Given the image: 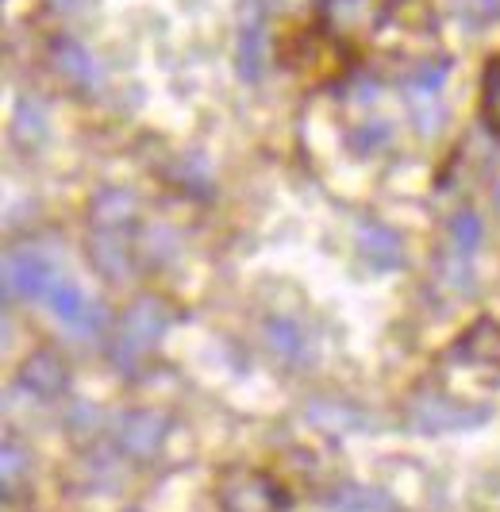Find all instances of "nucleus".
<instances>
[{
  "instance_id": "obj_12",
  "label": "nucleus",
  "mask_w": 500,
  "mask_h": 512,
  "mask_svg": "<svg viewBox=\"0 0 500 512\" xmlns=\"http://www.w3.org/2000/svg\"><path fill=\"white\" fill-rule=\"evenodd\" d=\"M89 262H93V270H97L100 278H108V282H127V278H131V266H135L127 235L93 231V239H89Z\"/></svg>"
},
{
  "instance_id": "obj_8",
  "label": "nucleus",
  "mask_w": 500,
  "mask_h": 512,
  "mask_svg": "<svg viewBox=\"0 0 500 512\" xmlns=\"http://www.w3.org/2000/svg\"><path fill=\"white\" fill-rule=\"evenodd\" d=\"M16 385L27 389L31 397H39V401H50V397L66 393L70 370H66V362L58 359L54 351H31L24 366H20V374H16Z\"/></svg>"
},
{
  "instance_id": "obj_3",
  "label": "nucleus",
  "mask_w": 500,
  "mask_h": 512,
  "mask_svg": "<svg viewBox=\"0 0 500 512\" xmlns=\"http://www.w3.org/2000/svg\"><path fill=\"white\" fill-rule=\"evenodd\" d=\"M485 420H489V409L450 401L443 393H420L408 405V424L416 432H462V428H477Z\"/></svg>"
},
{
  "instance_id": "obj_20",
  "label": "nucleus",
  "mask_w": 500,
  "mask_h": 512,
  "mask_svg": "<svg viewBox=\"0 0 500 512\" xmlns=\"http://www.w3.org/2000/svg\"><path fill=\"white\" fill-rule=\"evenodd\" d=\"M389 139H393V124L381 120V116H366V120L347 135L350 151H358V154L381 151V147H389Z\"/></svg>"
},
{
  "instance_id": "obj_23",
  "label": "nucleus",
  "mask_w": 500,
  "mask_h": 512,
  "mask_svg": "<svg viewBox=\"0 0 500 512\" xmlns=\"http://www.w3.org/2000/svg\"><path fill=\"white\" fill-rule=\"evenodd\" d=\"M454 8H458V16L466 20V24H489V20H497L500 16V0H454Z\"/></svg>"
},
{
  "instance_id": "obj_1",
  "label": "nucleus",
  "mask_w": 500,
  "mask_h": 512,
  "mask_svg": "<svg viewBox=\"0 0 500 512\" xmlns=\"http://www.w3.org/2000/svg\"><path fill=\"white\" fill-rule=\"evenodd\" d=\"M170 324H174V308L166 305L162 297H139V301H131L124 316L116 320V328H112L108 359L116 362L120 370H131L166 335Z\"/></svg>"
},
{
  "instance_id": "obj_16",
  "label": "nucleus",
  "mask_w": 500,
  "mask_h": 512,
  "mask_svg": "<svg viewBox=\"0 0 500 512\" xmlns=\"http://www.w3.org/2000/svg\"><path fill=\"white\" fill-rule=\"evenodd\" d=\"M324 509L331 512H389L393 501L389 493H381L374 486H358V482H343L331 493H324Z\"/></svg>"
},
{
  "instance_id": "obj_19",
  "label": "nucleus",
  "mask_w": 500,
  "mask_h": 512,
  "mask_svg": "<svg viewBox=\"0 0 500 512\" xmlns=\"http://www.w3.org/2000/svg\"><path fill=\"white\" fill-rule=\"evenodd\" d=\"M12 135L24 147H39L47 139V112L35 97H20L16 101V120H12Z\"/></svg>"
},
{
  "instance_id": "obj_6",
  "label": "nucleus",
  "mask_w": 500,
  "mask_h": 512,
  "mask_svg": "<svg viewBox=\"0 0 500 512\" xmlns=\"http://www.w3.org/2000/svg\"><path fill=\"white\" fill-rule=\"evenodd\" d=\"M54 289V266L35 251H8L4 255V297H47Z\"/></svg>"
},
{
  "instance_id": "obj_4",
  "label": "nucleus",
  "mask_w": 500,
  "mask_h": 512,
  "mask_svg": "<svg viewBox=\"0 0 500 512\" xmlns=\"http://www.w3.org/2000/svg\"><path fill=\"white\" fill-rule=\"evenodd\" d=\"M393 0H320V24L335 39H354L389 24Z\"/></svg>"
},
{
  "instance_id": "obj_18",
  "label": "nucleus",
  "mask_w": 500,
  "mask_h": 512,
  "mask_svg": "<svg viewBox=\"0 0 500 512\" xmlns=\"http://www.w3.org/2000/svg\"><path fill=\"white\" fill-rule=\"evenodd\" d=\"M481 239H485V224H481V216H477L474 208H458L447 220V247L458 258L470 262L474 251L481 247Z\"/></svg>"
},
{
  "instance_id": "obj_15",
  "label": "nucleus",
  "mask_w": 500,
  "mask_h": 512,
  "mask_svg": "<svg viewBox=\"0 0 500 512\" xmlns=\"http://www.w3.org/2000/svg\"><path fill=\"white\" fill-rule=\"evenodd\" d=\"M304 416H308V424H316L324 432H362L366 428V416L339 397H312L304 405Z\"/></svg>"
},
{
  "instance_id": "obj_13",
  "label": "nucleus",
  "mask_w": 500,
  "mask_h": 512,
  "mask_svg": "<svg viewBox=\"0 0 500 512\" xmlns=\"http://www.w3.org/2000/svg\"><path fill=\"white\" fill-rule=\"evenodd\" d=\"M262 339H266L270 355H274L277 362H285V366H304L308 355H312L304 328H300L297 320H289V316H270V320L262 324Z\"/></svg>"
},
{
  "instance_id": "obj_21",
  "label": "nucleus",
  "mask_w": 500,
  "mask_h": 512,
  "mask_svg": "<svg viewBox=\"0 0 500 512\" xmlns=\"http://www.w3.org/2000/svg\"><path fill=\"white\" fill-rule=\"evenodd\" d=\"M481 116H485V128L500 139V54L489 58L481 77Z\"/></svg>"
},
{
  "instance_id": "obj_14",
  "label": "nucleus",
  "mask_w": 500,
  "mask_h": 512,
  "mask_svg": "<svg viewBox=\"0 0 500 512\" xmlns=\"http://www.w3.org/2000/svg\"><path fill=\"white\" fill-rule=\"evenodd\" d=\"M235 74L243 81H262L266 74V31H262V20L247 16L243 27H239V39H235Z\"/></svg>"
},
{
  "instance_id": "obj_5",
  "label": "nucleus",
  "mask_w": 500,
  "mask_h": 512,
  "mask_svg": "<svg viewBox=\"0 0 500 512\" xmlns=\"http://www.w3.org/2000/svg\"><path fill=\"white\" fill-rule=\"evenodd\" d=\"M166 432H170V420L154 409L124 412V416L116 420V428H112L116 447H120L124 455H131V459H150V455L162 447Z\"/></svg>"
},
{
  "instance_id": "obj_17",
  "label": "nucleus",
  "mask_w": 500,
  "mask_h": 512,
  "mask_svg": "<svg viewBox=\"0 0 500 512\" xmlns=\"http://www.w3.org/2000/svg\"><path fill=\"white\" fill-rule=\"evenodd\" d=\"M450 70V54H431V58H420L412 66V74L404 81V93H424V97H443V85H447Z\"/></svg>"
},
{
  "instance_id": "obj_22",
  "label": "nucleus",
  "mask_w": 500,
  "mask_h": 512,
  "mask_svg": "<svg viewBox=\"0 0 500 512\" xmlns=\"http://www.w3.org/2000/svg\"><path fill=\"white\" fill-rule=\"evenodd\" d=\"M0 478H4V493H12V486H16V478H24L27 470V451L24 447H16L12 439H4V459H0Z\"/></svg>"
},
{
  "instance_id": "obj_24",
  "label": "nucleus",
  "mask_w": 500,
  "mask_h": 512,
  "mask_svg": "<svg viewBox=\"0 0 500 512\" xmlns=\"http://www.w3.org/2000/svg\"><path fill=\"white\" fill-rule=\"evenodd\" d=\"M54 8H74V4H81V0H50Z\"/></svg>"
},
{
  "instance_id": "obj_2",
  "label": "nucleus",
  "mask_w": 500,
  "mask_h": 512,
  "mask_svg": "<svg viewBox=\"0 0 500 512\" xmlns=\"http://www.w3.org/2000/svg\"><path fill=\"white\" fill-rule=\"evenodd\" d=\"M220 509L224 512H281L285 509V493L274 478H266L262 470H227L220 478Z\"/></svg>"
},
{
  "instance_id": "obj_10",
  "label": "nucleus",
  "mask_w": 500,
  "mask_h": 512,
  "mask_svg": "<svg viewBox=\"0 0 500 512\" xmlns=\"http://www.w3.org/2000/svg\"><path fill=\"white\" fill-rule=\"evenodd\" d=\"M139 220V197L131 189H100L89 205V224L93 231L108 235H127Z\"/></svg>"
},
{
  "instance_id": "obj_9",
  "label": "nucleus",
  "mask_w": 500,
  "mask_h": 512,
  "mask_svg": "<svg viewBox=\"0 0 500 512\" xmlns=\"http://www.w3.org/2000/svg\"><path fill=\"white\" fill-rule=\"evenodd\" d=\"M47 305L62 324L77 328L81 335H97L100 328H104V312L97 308V301H89V297L70 282H54V289L47 293Z\"/></svg>"
},
{
  "instance_id": "obj_11",
  "label": "nucleus",
  "mask_w": 500,
  "mask_h": 512,
  "mask_svg": "<svg viewBox=\"0 0 500 512\" xmlns=\"http://www.w3.org/2000/svg\"><path fill=\"white\" fill-rule=\"evenodd\" d=\"M50 62H54L58 74L66 77V85L85 89V93L97 89V81H100L97 62H93V54L85 51L77 39H70V35H54V39H50Z\"/></svg>"
},
{
  "instance_id": "obj_7",
  "label": "nucleus",
  "mask_w": 500,
  "mask_h": 512,
  "mask_svg": "<svg viewBox=\"0 0 500 512\" xmlns=\"http://www.w3.org/2000/svg\"><path fill=\"white\" fill-rule=\"evenodd\" d=\"M354 251L358 258L374 270V274H389V270H397L400 262H404V243H400V235L389 224H381V220H358V228H354Z\"/></svg>"
}]
</instances>
